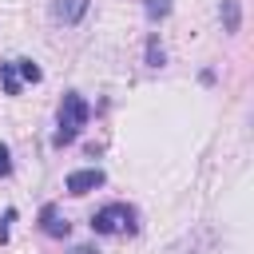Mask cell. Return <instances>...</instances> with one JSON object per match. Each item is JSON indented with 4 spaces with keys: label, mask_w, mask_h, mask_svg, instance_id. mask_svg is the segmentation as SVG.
Instances as JSON below:
<instances>
[{
    "label": "cell",
    "mask_w": 254,
    "mask_h": 254,
    "mask_svg": "<svg viewBox=\"0 0 254 254\" xmlns=\"http://www.w3.org/2000/svg\"><path fill=\"white\" fill-rule=\"evenodd\" d=\"M91 230H95V234H127V230H135V210H131L127 202H111V206L95 210Z\"/></svg>",
    "instance_id": "obj_2"
},
{
    "label": "cell",
    "mask_w": 254,
    "mask_h": 254,
    "mask_svg": "<svg viewBox=\"0 0 254 254\" xmlns=\"http://www.w3.org/2000/svg\"><path fill=\"white\" fill-rule=\"evenodd\" d=\"M167 12H171V0H147V16L151 20H163Z\"/></svg>",
    "instance_id": "obj_8"
},
{
    "label": "cell",
    "mask_w": 254,
    "mask_h": 254,
    "mask_svg": "<svg viewBox=\"0 0 254 254\" xmlns=\"http://www.w3.org/2000/svg\"><path fill=\"white\" fill-rule=\"evenodd\" d=\"M87 4H91V0H56V20H64V24H79L83 12H87Z\"/></svg>",
    "instance_id": "obj_6"
},
{
    "label": "cell",
    "mask_w": 254,
    "mask_h": 254,
    "mask_svg": "<svg viewBox=\"0 0 254 254\" xmlns=\"http://www.w3.org/2000/svg\"><path fill=\"white\" fill-rule=\"evenodd\" d=\"M87 119H91V103H87L79 91H67V95L60 99V131H56L52 143H56V147H67Z\"/></svg>",
    "instance_id": "obj_1"
},
{
    "label": "cell",
    "mask_w": 254,
    "mask_h": 254,
    "mask_svg": "<svg viewBox=\"0 0 254 254\" xmlns=\"http://www.w3.org/2000/svg\"><path fill=\"white\" fill-rule=\"evenodd\" d=\"M12 171V155H8V147L0 143V175H8Z\"/></svg>",
    "instance_id": "obj_10"
},
{
    "label": "cell",
    "mask_w": 254,
    "mask_h": 254,
    "mask_svg": "<svg viewBox=\"0 0 254 254\" xmlns=\"http://www.w3.org/2000/svg\"><path fill=\"white\" fill-rule=\"evenodd\" d=\"M40 230H44V234H52V238H67V230H71V226H67V218L60 214V206H52V202H48V206L40 210Z\"/></svg>",
    "instance_id": "obj_5"
},
{
    "label": "cell",
    "mask_w": 254,
    "mask_h": 254,
    "mask_svg": "<svg viewBox=\"0 0 254 254\" xmlns=\"http://www.w3.org/2000/svg\"><path fill=\"white\" fill-rule=\"evenodd\" d=\"M16 218V210H4V222H0V242H8V222Z\"/></svg>",
    "instance_id": "obj_11"
},
{
    "label": "cell",
    "mask_w": 254,
    "mask_h": 254,
    "mask_svg": "<svg viewBox=\"0 0 254 254\" xmlns=\"http://www.w3.org/2000/svg\"><path fill=\"white\" fill-rule=\"evenodd\" d=\"M71 254H91V250H87V246H79V250H71Z\"/></svg>",
    "instance_id": "obj_12"
},
{
    "label": "cell",
    "mask_w": 254,
    "mask_h": 254,
    "mask_svg": "<svg viewBox=\"0 0 254 254\" xmlns=\"http://www.w3.org/2000/svg\"><path fill=\"white\" fill-rule=\"evenodd\" d=\"M147 64H151V67H159V64H163V48H159V40H151V44H147Z\"/></svg>",
    "instance_id": "obj_9"
},
{
    "label": "cell",
    "mask_w": 254,
    "mask_h": 254,
    "mask_svg": "<svg viewBox=\"0 0 254 254\" xmlns=\"http://www.w3.org/2000/svg\"><path fill=\"white\" fill-rule=\"evenodd\" d=\"M95 187H103V171H99V167H87V171H71V175H67V190H71V194H87V190H95Z\"/></svg>",
    "instance_id": "obj_4"
},
{
    "label": "cell",
    "mask_w": 254,
    "mask_h": 254,
    "mask_svg": "<svg viewBox=\"0 0 254 254\" xmlns=\"http://www.w3.org/2000/svg\"><path fill=\"white\" fill-rule=\"evenodd\" d=\"M222 20H226V32H238V0H222Z\"/></svg>",
    "instance_id": "obj_7"
},
{
    "label": "cell",
    "mask_w": 254,
    "mask_h": 254,
    "mask_svg": "<svg viewBox=\"0 0 254 254\" xmlns=\"http://www.w3.org/2000/svg\"><path fill=\"white\" fill-rule=\"evenodd\" d=\"M0 83L8 95H20V83H40V67L32 60H8L0 64Z\"/></svg>",
    "instance_id": "obj_3"
}]
</instances>
